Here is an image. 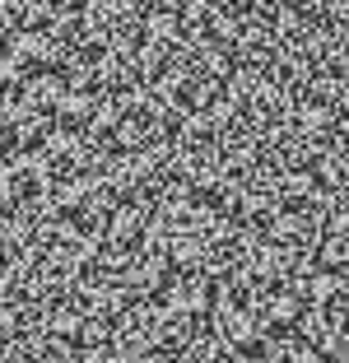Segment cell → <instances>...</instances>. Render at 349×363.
I'll return each mask as SVG.
<instances>
[{
  "instance_id": "6da1fadb",
  "label": "cell",
  "mask_w": 349,
  "mask_h": 363,
  "mask_svg": "<svg viewBox=\"0 0 349 363\" xmlns=\"http://www.w3.org/2000/svg\"><path fill=\"white\" fill-rule=\"evenodd\" d=\"M5 52L14 56V65L23 70V79H43V75H56L65 61V43H56V33H19Z\"/></svg>"
},
{
  "instance_id": "7a4b0ae2",
  "label": "cell",
  "mask_w": 349,
  "mask_h": 363,
  "mask_svg": "<svg viewBox=\"0 0 349 363\" xmlns=\"http://www.w3.org/2000/svg\"><path fill=\"white\" fill-rule=\"evenodd\" d=\"M43 135H47V121L38 112H28L19 98L14 103H0V140L10 145V154H28Z\"/></svg>"
},
{
  "instance_id": "3957f363",
  "label": "cell",
  "mask_w": 349,
  "mask_h": 363,
  "mask_svg": "<svg viewBox=\"0 0 349 363\" xmlns=\"http://www.w3.org/2000/svg\"><path fill=\"white\" fill-rule=\"evenodd\" d=\"M19 103L28 107V112H38L43 121H52V117H61V107L70 103V94H65V79L43 75V79H28V84H23Z\"/></svg>"
},
{
  "instance_id": "277c9868",
  "label": "cell",
  "mask_w": 349,
  "mask_h": 363,
  "mask_svg": "<svg viewBox=\"0 0 349 363\" xmlns=\"http://www.w3.org/2000/svg\"><path fill=\"white\" fill-rule=\"evenodd\" d=\"M0 14L10 19L14 38H19V33H47V28H52V19H56L43 0H0Z\"/></svg>"
},
{
  "instance_id": "5b68a950",
  "label": "cell",
  "mask_w": 349,
  "mask_h": 363,
  "mask_svg": "<svg viewBox=\"0 0 349 363\" xmlns=\"http://www.w3.org/2000/svg\"><path fill=\"white\" fill-rule=\"evenodd\" d=\"M23 84H28V79H23V70L14 65V56L0 52V103H14V98L23 94Z\"/></svg>"
},
{
  "instance_id": "8992f818",
  "label": "cell",
  "mask_w": 349,
  "mask_h": 363,
  "mask_svg": "<svg viewBox=\"0 0 349 363\" xmlns=\"http://www.w3.org/2000/svg\"><path fill=\"white\" fill-rule=\"evenodd\" d=\"M14 205H19V196H14L10 177H5V168H0V219H5V214H14Z\"/></svg>"
},
{
  "instance_id": "52a82bcc",
  "label": "cell",
  "mask_w": 349,
  "mask_h": 363,
  "mask_svg": "<svg viewBox=\"0 0 349 363\" xmlns=\"http://www.w3.org/2000/svg\"><path fill=\"white\" fill-rule=\"evenodd\" d=\"M5 43H14V28H10V19L0 14V52H5Z\"/></svg>"
},
{
  "instance_id": "ba28073f",
  "label": "cell",
  "mask_w": 349,
  "mask_h": 363,
  "mask_svg": "<svg viewBox=\"0 0 349 363\" xmlns=\"http://www.w3.org/2000/svg\"><path fill=\"white\" fill-rule=\"evenodd\" d=\"M43 5H47V10H52V14H61V10H74L79 0H43Z\"/></svg>"
},
{
  "instance_id": "9c48e42d",
  "label": "cell",
  "mask_w": 349,
  "mask_h": 363,
  "mask_svg": "<svg viewBox=\"0 0 349 363\" xmlns=\"http://www.w3.org/2000/svg\"><path fill=\"white\" fill-rule=\"evenodd\" d=\"M0 159H10V145H5V140H0Z\"/></svg>"
}]
</instances>
